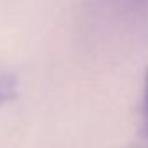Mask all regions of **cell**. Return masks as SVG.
I'll return each instance as SVG.
<instances>
[{
	"mask_svg": "<svg viewBox=\"0 0 148 148\" xmlns=\"http://www.w3.org/2000/svg\"><path fill=\"white\" fill-rule=\"evenodd\" d=\"M16 91H18V82L12 75H9V73L0 75V106L12 99L16 96Z\"/></svg>",
	"mask_w": 148,
	"mask_h": 148,
	"instance_id": "cell-1",
	"label": "cell"
},
{
	"mask_svg": "<svg viewBox=\"0 0 148 148\" xmlns=\"http://www.w3.org/2000/svg\"><path fill=\"white\" fill-rule=\"evenodd\" d=\"M145 105H146V124H148V73H146V87H145Z\"/></svg>",
	"mask_w": 148,
	"mask_h": 148,
	"instance_id": "cell-2",
	"label": "cell"
}]
</instances>
